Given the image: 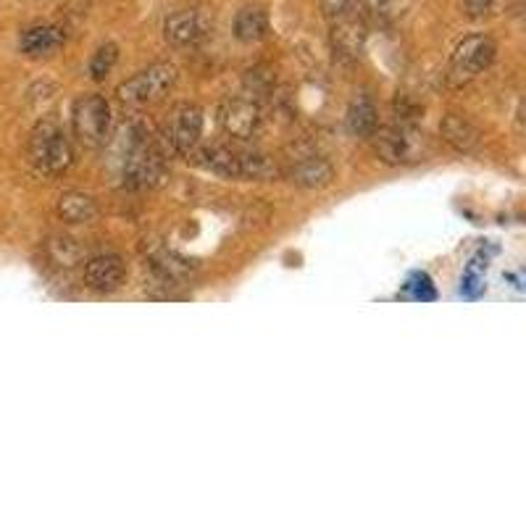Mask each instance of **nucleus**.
<instances>
[{
	"mask_svg": "<svg viewBox=\"0 0 526 526\" xmlns=\"http://www.w3.org/2000/svg\"><path fill=\"white\" fill-rule=\"evenodd\" d=\"M116 164H119V177L124 187H132V190L156 185L166 169L164 150L143 124H129L121 129L119 143H116Z\"/></svg>",
	"mask_w": 526,
	"mask_h": 526,
	"instance_id": "1",
	"label": "nucleus"
},
{
	"mask_svg": "<svg viewBox=\"0 0 526 526\" xmlns=\"http://www.w3.org/2000/svg\"><path fill=\"white\" fill-rule=\"evenodd\" d=\"M374 148L382 164L387 166H413L429 156V140L413 124H395V127L374 132Z\"/></svg>",
	"mask_w": 526,
	"mask_h": 526,
	"instance_id": "2",
	"label": "nucleus"
},
{
	"mask_svg": "<svg viewBox=\"0 0 526 526\" xmlns=\"http://www.w3.org/2000/svg\"><path fill=\"white\" fill-rule=\"evenodd\" d=\"M29 161L40 174L58 177L74 164V150L64 129L53 121H40L29 137Z\"/></svg>",
	"mask_w": 526,
	"mask_h": 526,
	"instance_id": "3",
	"label": "nucleus"
},
{
	"mask_svg": "<svg viewBox=\"0 0 526 526\" xmlns=\"http://www.w3.org/2000/svg\"><path fill=\"white\" fill-rule=\"evenodd\" d=\"M177 79V66L169 64V61H158L143 72H137L135 77H129L127 82H121L116 95L127 106H153V103H161L174 90Z\"/></svg>",
	"mask_w": 526,
	"mask_h": 526,
	"instance_id": "4",
	"label": "nucleus"
},
{
	"mask_svg": "<svg viewBox=\"0 0 526 526\" xmlns=\"http://www.w3.org/2000/svg\"><path fill=\"white\" fill-rule=\"evenodd\" d=\"M74 137L85 148H100L106 145L111 132V106L103 95H82L72 108Z\"/></svg>",
	"mask_w": 526,
	"mask_h": 526,
	"instance_id": "5",
	"label": "nucleus"
},
{
	"mask_svg": "<svg viewBox=\"0 0 526 526\" xmlns=\"http://www.w3.org/2000/svg\"><path fill=\"white\" fill-rule=\"evenodd\" d=\"M495 43L487 35H471L458 43L453 58H450V79L453 85H466L471 79H477L484 69H490L495 61Z\"/></svg>",
	"mask_w": 526,
	"mask_h": 526,
	"instance_id": "6",
	"label": "nucleus"
},
{
	"mask_svg": "<svg viewBox=\"0 0 526 526\" xmlns=\"http://www.w3.org/2000/svg\"><path fill=\"white\" fill-rule=\"evenodd\" d=\"M203 137V111L195 103H179L164 124V143L179 156H190Z\"/></svg>",
	"mask_w": 526,
	"mask_h": 526,
	"instance_id": "7",
	"label": "nucleus"
},
{
	"mask_svg": "<svg viewBox=\"0 0 526 526\" xmlns=\"http://www.w3.org/2000/svg\"><path fill=\"white\" fill-rule=\"evenodd\" d=\"M332 29H329V45H332V53L340 64L350 66L356 64L358 58L363 56V48H366V37H369V29H366V19H363L358 11H350V14L335 19Z\"/></svg>",
	"mask_w": 526,
	"mask_h": 526,
	"instance_id": "8",
	"label": "nucleus"
},
{
	"mask_svg": "<svg viewBox=\"0 0 526 526\" xmlns=\"http://www.w3.org/2000/svg\"><path fill=\"white\" fill-rule=\"evenodd\" d=\"M261 106L253 98H229L219 108L221 132L232 140H250L261 129Z\"/></svg>",
	"mask_w": 526,
	"mask_h": 526,
	"instance_id": "9",
	"label": "nucleus"
},
{
	"mask_svg": "<svg viewBox=\"0 0 526 526\" xmlns=\"http://www.w3.org/2000/svg\"><path fill=\"white\" fill-rule=\"evenodd\" d=\"M211 32V19L198 8H185L164 22V37L174 48H195Z\"/></svg>",
	"mask_w": 526,
	"mask_h": 526,
	"instance_id": "10",
	"label": "nucleus"
},
{
	"mask_svg": "<svg viewBox=\"0 0 526 526\" xmlns=\"http://www.w3.org/2000/svg\"><path fill=\"white\" fill-rule=\"evenodd\" d=\"M127 279V263L116 253H103L85 263V285L95 292H116Z\"/></svg>",
	"mask_w": 526,
	"mask_h": 526,
	"instance_id": "11",
	"label": "nucleus"
},
{
	"mask_svg": "<svg viewBox=\"0 0 526 526\" xmlns=\"http://www.w3.org/2000/svg\"><path fill=\"white\" fill-rule=\"evenodd\" d=\"M287 179L295 187H303V190H321L335 179V169L327 158L303 156L287 169Z\"/></svg>",
	"mask_w": 526,
	"mask_h": 526,
	"instance_id": "12",
	"label": "nucleus"
},
{
	"mask_svg": "<svg viewBox=\"0 0 526 526\" xmlns=\"http://www.w3.org/2000/svg\"><path fill=\"white\" fill-rule=\"evenodd\" d=\"M240 161L242 150L224 148V145H208V148L195 153V164L200 169L211 171V174L224 179H240Z\"/></svg>",
	"mask_w": 526,
	"mask_h": 526,
	"instance_id": "13",
	"label": "nucleus"
},
{
	"mask_svg": "<svg viewBox=\"0 0 526 526\" xmlns=\"http://www.w3.org/2000/svg\"><path fill=\"white\" fill-rule=\"evenodd\" d=\"M66 35L64 29L56 27V24H37V27H29L22 35V53L29 58H45L53 56L61 45H64Z\"/></svg>",
	"mask_w": 526,
	"mask_h": 526,
	"instance_id": "14",
	"label": "nucleus"
},
{
	"mask_svg": "<svg viewBox=\"0 0 526 526\" xmlns=\"http://www.w3.org/2000/svg\"><path fill=\"white\" fill-rule=\"evenodd\" d=\"M440 135L442 140L453 150H458V153H474V150L479 148V143H482L479 129L461 114L445 116L440 124Z\"/></svg>",
	"mask_w": 526,
	"mask_h": 526,
	"instance_id": "15",
	"label": "nucleus"
},
{
	"mask_svg": "<svg viewBox=\"0 0 526 526\" xmlns=\"http://www.w3.org/2000/svg\"><path fill=\"white\" fill-rule=\"evenodd\" d=\"M345 121H348L350 135H356V137L374 135L379 127V114H377V106H374V100H371L366 93H358L356 98L350 100Z\"/></svg>",
	"mask_w": 526,
	"mask_h": 526,
	"instance_id": "16",
	"label": "nucleus"
},
{
	"mask_svg": "<svg viewBox=\"0 0 526 526\" xmlns=\"http://www.w3.org/2000/svg\"><path fill=\"white\" fill-rule=\"evenodd\" d=\"M266 35H269V16L261 6H245L235 16V37L240 43H261Z\"/></svg>",
	"mask_w": 526,
	"mask_h": 526,
	"instance_id": "17",
	"label": "nucleus"
},
{
	"mask_svg": "<svg viewBox=\"0 0 526 526\" xmlns=\"http://www.w3.org/2000/svg\"><path fill=\"white\" fill-rule=\"evenodd\" d=\"M58 216L69 224H90L98 216V203L93 195H85V192H64L58 200Z\"/></svg>",
	"mask_w": 526,
	"mask_h": 526,
	"instance_id": "18",
	"label": "nucleus"
},
{
	"mask_svg": "<svg viewBox=\"0 0 526 526\" xmlns=\"http://www.w3.org/2000/svg\"><path fill=\"white\" fill-rule=\"evenodd\" d=\"M279 174L277 164L271 161L269 156H261V153H242L240 161V179H256V182H269Z\"/></svg>",
	"mask_w": 526,
	"mask_h": 526,
	"instance_id": "19",
	"label": "nucleus"
},
{
	"mask_svg": "<svg viewBox=\"0 0 526 526\" xmlns=\"http://www.w3.org/2000/svg\"><path fill=\"white\" fill-rule=\"evenodd\" d=\"M116 61H119V48H116L114 43L100 45L93 53V58H90V77L98 79V82L100 79H106L108 74L114 72Z\"/></svg>",
	"mask_w": 526,
	"mask_h": 526,
	"instance_id": "20",
	"label": "nucleus"
},
{
	"mask_svg": "<svg viewBox=\"0 0 526 526\" xmlns=\"http://www.w3.org/2000/svg\"><path fill=\"white\" fill-rule=\"evenodd\" d=\"M48 248L53 261L61 263V266H74V263L82 258V248H79L74 240H69V237H56V240H50Z\"/></svg>",
	"mask_w": 526,
	"mask_h": 526,
	"instance_id": "21",
	"label": "nucleus"
},
{
	"mask_svg": "<svg viewBox=\"0 0 526 526\" xmlns=\"http://www.w3.org/2000/svg\"><path fill=\"white\" fill-rule=\"evenodd\" d=\"M321 11L329 22H335L340 16L356 11V0H321Z\"/></svg>",
	"mask_w": 526,
	"mask_h": 526,
	"instance_id": "22",
	"label": "nucleus"
},
{
	"mask_svg": "<svg viewBox=\"0 0 526 526\" xmlns=\"http://www.w3.org/2000/svg\"><path fill=\"white\" fill-rule=\"evenodd\" d=\"M390 3L392 0H356V11H361L363 19H366V16L379 19V16L390 14Z\"/></svg>",
	"mask_w": 526,
	"mask_h": 526,
	"instance_id": "23",
	"label": "nucleus"
},
{
	"mask_svg": "<svg viewBox=\"0 0 526 526\" xmlns=\"http://www.w3.org/2000/svg\"><path fill=\"white\" fill-rule=\"evenodd\" d=\"M463 11L471 16V19H482V16L490 14V8L495 0H461Z\"/></svg>",
	"mask_w": 526,
	"mask_h": 526,
	"instance_id": "24",
	"label": "nucleus"
}]
</instances>
